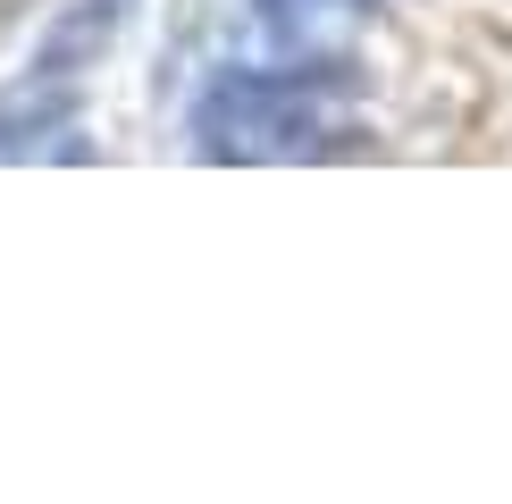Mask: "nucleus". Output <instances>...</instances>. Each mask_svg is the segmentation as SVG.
I'll use <instances>...</instances> for the list:
<instances>
[{
  "mask_svg": "<svg viewBox=\"0 0 512 504\" xmlns=\"http://www.w3.org/2000/svg\"><path fill=\"white\" fill-rule=\"evenodd\" d=\"M311 9H319V0H261V17H269L277 34H294V26H311Z\"/></svg>",
  "mask_w": 512,
  "mask_h": 504,
  "instance_id": "nucleus-2",
  "label": "nucleus"
},
{
  "mask_svg": "<svg viewBox=\"0 0 512 504\" xmlns=\"http://www.w3.org/2000/svg\"><path fill=\"white\" fill-rule=\"evenodd\" d=\"M361 135L345 68H277V76H219L194 110L202 160H319Z\"/></svg>",
  "mask_w": 512,
  "mask_h": 504,
  "instance_id": "nucleus-1",
  "label": "nucleus"
}]
</instances>
